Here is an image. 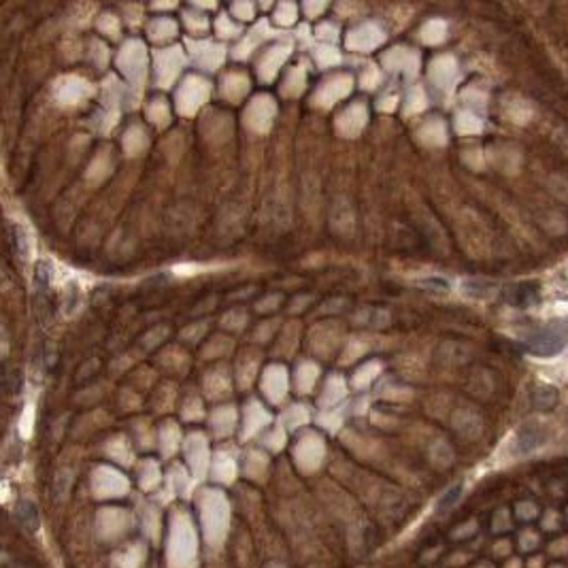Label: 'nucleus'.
<instances>
[{
	"label": "nucleus",
	"mask_w": 568,
	"mask_h": 568,
	"mask_svg": "<svg viewBox=\"0 0 568 568\" xmlns=\"http://www.w3.org/2000/svg\"><path fill=\"white\" fill-rule=\"evenodd\" d=\"M564 345H566V334L555 326L538 328L524 340V350L528 354L541 356V358H549V356L560 354L564 350Z\"/></svg>",
	"instance_id": "1"
},
{
	"label": "nucleus",
	"mask_w": 568,
	"mask_h": 568,
	"mask_svg": "<svg viewBox=\"0 0 568 568\" xmlns=\"http://www.w3.org/2000/svg\"><path fill=\"white\" fill-rule=\"evenodd\" d=\"M545 438H547V432L538 424H528L517 434V451L519 453H528V451L541 447L545 443Z\"/></svg>",
	"instance_id": "2"
},
{
	"label": "nucleus",
	"mask_w": 568,
	"mask_h": 568,
	"mask_svg": "<svg viewBox=\"0 0 568 568\" xmlns=\"http://www.w3.org/2000/svg\"><path fill=\"white\" fill-rule=\"evenodd\" d=\"M16 515H18L20 524H22L26 530H30V532L39 530V509H37L35 502H30V500H22V502L18 505V509H16Z\"/></svg>",
	"instance_id": "3"
},
{
	"label": "nucleus",
	"mask_w": 568,
	"mask_h": 568,
	"mask_svg": "<svg viewBox=\"0 0 568 568\" xmlns=\"http://www.w3.org/2000/svg\"><path fill=\"white\" fill-rule=\"evenodd\" d=\"M555 400H557V394H555V390H553V388L538 385V388H536V392H532V402H534V407H536V409L547 411V409H551V407L555 405Z\"/></svg>",
	"instance_id": "4"
},
{
	"label": "nucleus",
	"mask_w": 568,
	"mask_h": 568,
	"mask_svg": "<svg viewBox=\"0 0 568 568\" xmlns=\"http://www.w3.org/2000/svg\"><path fill=\"white\" fill-rule=\"evenodd\" d=\"M460 496H462V486H456V488H451L445 496H443V500L438 502V509H449V507H453L456 505L458 500H460Z\"/></svg>",
	"instance_id": "5"
}]
</instances>
